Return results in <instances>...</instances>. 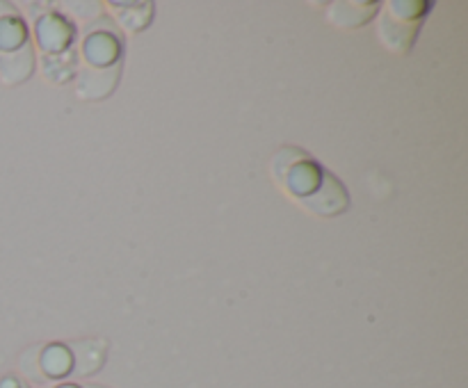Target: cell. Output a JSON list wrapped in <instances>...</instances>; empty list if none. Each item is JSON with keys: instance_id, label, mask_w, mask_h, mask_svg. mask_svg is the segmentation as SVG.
<instances>
[{"instance_id": "5b68a950", "label": "cell", "mask_w": 468, "mask_h": 388, "mask_svg": "<svg viewBox=\"0 0 468 388\" xmlns=\"http://www.w3.org/2000/svg\"><path fill=\"white\" fill-rule=\"evenodd\" d=\"M69 370V356L62 347H50V351L44 359L46 374H64Z\"/></svg>"}, {"instance_id": "8992f818", "label": "cell", "mask_w": 468, "mask_h": 388, "mask_svg": "<svg viewBox=\"0 0 468 388\" xmlns=\"http://www.w3.org/2000/svg\"><path fill=\"white\" fill-rule=\"evenodd\" d=\"M85 388H105V386H96V383H87Z\"/></svg>"}, {"instance_id": "277c9868", "label": "cell", "mask_w": 468, "mask_h": 388, "mask_svg": "<svg viewBox=\"0 0 468 388\" xmlns=\"http://www.w3.org/2000/svg\"><path fill=\"white\" fill-rule=\"evenodd\" d=\"M21 370L27 379L32 382H44L46 372H44V365H41V347H32L23 354L21 359Z\"/></svg>"}, {"instance_id": "52a82bcc", "label": "cell", "mask_w": 468, "mask_h": 388, "mask_svg": "<svg viewBox=\"0 0 468 388\" xmlns=\"http://www.w3.org/2000/svg\"><path fill=\"white\" fill-rule=\"evenodd\" d=\"M62 388H76V386H62Z\"/></svg>"}, {"instance_id": "6da1fadb", "label": "cell", "mask_w": 468, "mask_h": 388, "mask_svg": "<svg viewBox=\"0 0 468 388\" xmlns=\"http://www.w3.org/2000/svg\"><path fill=\"white\" fill-rule=\"evenodd\" d=\"M304 204L318 215H336L347 205V194L332 173H324L323 185L318 187L315 194L304 196Z\"/></svg>"}, {"instance_id": "7a4b0ae2", "label": "cell", "mask_w": 468, "mask_h": 388, "mask_svg": "<svg viewBox=\"0 0 468 388\" xmlns=\"http://www.w3.org/2000/svg\"><path fill=\"white\" fill-rule=\"evenodd\" d=\"M69 350L73 351V374L76 377H90L99 372L105 363V342L101 341H76L69 342Z\"/></svg>"}, {"instance_id": "3957f363", "label": "cell", "mask_w": 468, "mask_h": 388, "mask_svg": "<svg viewBox=\"0 0 468 388\" xmlns=\"http://www.w3.org/2000/svg\"><path fill=\"white\" fill-rule=\"evenodd\" d=\"M119 68L117 67H96V68H85L80 76V87H78V94L85 96V99H101V96L110 94L117 82Z\"/></svg>"}]
</instances>
